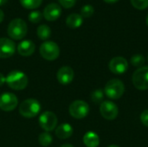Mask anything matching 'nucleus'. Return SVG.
I'll use <instances>...</instances> for the list:
<instances>
[{
    "label": "nucleus",
    "mask_w": 148,
    "mask_h": 147,
    "mask_svg": "<svg viewBox=\"0 0 148 147\" xmlns=\"http://www.w3.org/2000/svg\"><path fill=\"white\" fill-rule=\"evenodd\" d=\"M38 140H39V143H40V145L42 146L47 147L52 143L53 138H52V136H51V134L49 133L44 132V133H42L39 135Z\"/></svg>",
    "instance_id": "obj_21"
},
{
    "label": "nucleus",
    "mask_w": 148,
    "mask_h": 147,
    "mask_svg": "<svg viewBox=\"0 0 148 147\" xmlns=\"http://www.w3.org/2000/svg\"><path fill=\"white\" fill-rule=\"evenodd\" d=\"M131 63L134 67L141 68L145 63V58L142 55H134L131 58Z\"/></svg>",
    "instance_id": "obj_24"
},
{
    "label": "nucleus",
    "mask_w": 148,
    "mask_h": 147,
    "mask_svg": "<svg viewBox=\"0 0 148 147\" xmlns=\"http://www.w3.org/2000/svg\"><path fill=\"white\" fill-rule=\"evenodd\" d=\"M83 143L87 147H98L100 138L95 132H88L83 136Z\"/></svg>",
    "instance_id": "obj_17"
},
{
    "label": "nucleus",
    "mask_w": 148,
    "mask_h": 147,
    "mask_svg": "<svg viewBox=\"0 0 148 147\" xmlns=\"http://www.w3.org/2000/svg\"><path fill=\"white\" fill-rule=\"evenodd\" d=\"M42 15L47 21H50V22L56 21L62 15V8L59 4L51 3L45 7Z\"/></svg>",
    "instance_id": "obj_13"
},
{
    "label": "nucleus",
    "mask_w": 148,
    "mask_h": 147,
    "mask_svg": "<svg viewBox=\"0 0 148 147\" xmlns=\"http://www.w3.org/2000/svg\"><path fill=\"white\" fill-rule=\"evenodd\" d=\"M5 81H6V77L3 74L0 73V87L3 86L5 83Z\"/></svg>",
    "instance_id": "obj_29"
},
{
    "label": "nucleus",
    "mask_w": 148,
    "mask_h": 147,
    "mask_svg": "<svg viewBox=\"0 0 148 147\" xmlns=\"http://www.w3.org/2000/svg\"><path fill=\"white\" fill-rule=\"evenodd\" d=\"M58 2L62 7L69 9V8H72L75 4L76 0H58Z\"/></svg>",
    "instance_id": "obj_27"
},
{
    "label": "nucleus",
    "mask_w": 148,
    "mask_h": 147,
    "mask_svg": "<svg viewBox=\"0 0 148 147\" xmlns=\"http://www.w3.org/2000/svg\"><path fill=\"white\" fill-rule=\"evenodd\" d=\"M18 105L16 96L12 93H3L0 95V109L4 112L14 110Z\"/></svg>",
    "instance_id": "obj_9"
},
{
    "label": "nucleus",
    "mask_w": 148,
    "mask_h": 147,
    "mask_svg": "<svg viewBox=\"0 0 148 147\" xmlns=\"http://www.w3.org/2000/svg\"><path fill=\"white\" fill-rule=\"evenodd\" d=\"M146 22H147V26H148V14H147V19H146Z\"/></svg>",
    "instance_id": "obj_35"
},
{
    "label": "nucleus",
    "mask_w": 148,
    "mask_h": 147,
    "mask_svg": "<svg viewBox=\"0 0 148 147\" xmlns=\"http://www.w3.org/2000/svg\"><path fill=\"white\" fill-rule=\"evenodd\" d=\"M104 92L109 99L118 100L123 95L125 92V86L121 80L113 79L106 84Z\"/></svg>",
    "instance_id": "obj_4"
},
{
    "label": "nucleus",
    "mask_w": 148,
    "mask_h": 147,
    "mask_svg": "<svg viewBox=\"0 0 148 147\" xmlns=\"http://www.w3.org/2000/svg\"><path fill=\"white\" fill-rule=\"evenodd\" d=\"M37 33V36L41 39V40H47L51 36V29L50 28L46 25V24H42L37 28L36 30Z\"/></svg>",
    "instance_id": "obj_19"
},
{
    "label": "nucleus",
    "mask_w": 148,
    "mask_h": 147,
    "mask_svg": "<svg viewBox=\"0 0 148 147\" xmlns=\"http://www.w3.org/2000/svg\"><path fill=\"white\" fill-rule=\"evenodd\" d=\"M74 129L70 124L63 123L58 126L56 129V135L60 139H66L72 136Z\"/></svg>",
    "instance_id": "obj_16"
},
{
    "label": "nucleus",
    "mask_w": 148,
    "mask_h": 147,
    "mask_svg": "<svg viewBox=\"0 0 148 147\" xmlns=\"http://www.w3.org/2000/svg\"><path fill=\"white\" fill-rule=\"evenodd\" d=\"M69 112L73 118L77 120H82L88 114L89 106L87 102L77 100L73 101L69 105Z\"/></svg>",
    "instance_id": "obj_6"
},
{
    "label": "nucleus",
    "mask_w": 148,
    "mask_h": 147,
    "mask_svg": "<svg viewBox=\"0 0 148 147\" xmlns=\"http://www.w3.org/2000/svg\"><path fill=\"white\" fill-rule=\"evenodd\" d=\"M28 31V26L26 23L21 18L13 19L8 26L7 32L9 36L14 40L23 39Z\"/></svg>",
    "instance_id": "obj_2"
},
{
    "label": "nucleus",
    "mask_w": 148,
    "mask_h": 147,
    "mask_svg": "<svg viewBox=\"0 0 148 147\" xmlns=\"http://www.w3.org/2000/svg\"><path fill=\"white\" fill-rule=\"evenodd\" d=\"M108 147H120V146H116V145H111V146H109Z\"/></svg>",
    "instance_id": "obj_34"
},
{
    "label": "nucleus",
    "mask_w": 148,
    "mask_h": 147,
    "mask_svg": "<svg viewBox=\"0 0 148 147\" xmlns=\"http://www.w3.org/2000/svg\"><path fill=\"white\" fill-rule=\"evenodd\" d=\"M132 5L137 10H145L148 8V0H130Z\"/></svg>",
    "instance_id": "obj_26"
},
{
    "label": "nucleus",
    "mask_w": 148,
    "mask_h": 147,
    "mask_svg": "<svg viewBox=\"0 0 148 147\" xmlns=\"http://www.w3.org/2000/svg\"><path fill=\"white\" fill-rule=\"evenodd\" d=\"M140 120L144 126L148 127V109L142 112V113L140 115Z\"/></svg>",
    "instance_id": "obj_28"
},
{
    "label": "nucleus",
    "mask_w": 148,
    "mask_h": 147,
    "mask_svg": "<svg viewBox=\"0 0 148 147\" xmlns=\"http://www.w3.org/2000/svg\"><path fill=\"white\" fill-rule=\"evenodd\" d=\"M7 2H8V0H0V6L4 5Z\"/></svg>",
    "instance_id": "obj_32"
},
{
    "label": "nucleus",
    "mask_w": 148,
    "mask_h": 147,
    "mask_svg": "<svg viewBox=\"0 0 148 147\" xmlns=\"http://www.w3.org/2000/svg\"><path fill=\"white\" fill-rule=\"evenodd\" d=\"M39 125L45 132L53 131L57 126V117L50 111L43 112L39 117Z\"/></svg>",
    "instance_id": "obj_8"
},
{
    "label": "nucleus",
    "mask_w": 148,
    "mask_h": 147,
    "mask_svg": "<svg viewBox=\"0 0 148 147\" xmlns=\"http://www.w3.org/2000/svg\"><path fill=\"white\" fill-rule=\"evenodd\" d=\"M104 98V92L102 89H96L91 94V100L93 102L98 104L100 103Z\"/></svg>",
    "instance_id": "obj_25"
},
{
    "label": "nucleus",
    "mask_w": 148,
    "mask_h": 147,
    "mask_svg": "<svg viewBox=\"0 0 148 147\" xmlns=\"http://www.w3.org/2000/svg\"><path fill=\"white\" fill-rule=\"evenodd\" d=\"M109 69L112 73L116 75L124 74L128 68L127 61L121 56H116L113 58L109 62Z\"/></svg>",
    "instance_id": "obj_11"
},
{
    "label": "nucleus",
    "mask_w": 148,
    "mask_h": 147,
    "mask_svg": "<svg viewBox=\"0 0 148 147\" xmlns=\"http://www.w3.org/2000/svg\"><path fill=\"white\" fill-rule=\"evenodd\" d=\"M3 18H4V14H3V10L0 9V23H2L3 21Z\"/></svg>",
    "instance_id": "obj_31"
},
{
    "label": "nucleus",
    "mask_w": 148,
    "mask_h": 147,
    "mask_svg": "<svg viewBox=\"0 0 148 147\" xmlns=\"http://www.w3.org/2000/svg\"><path fill=\"white\" fill-rule=\"evenodd\" d=\"M16 44L8 38H0V58H9L15 54Z\"/></svg>",
    "instance_id": "obj_12"
},
{
    "label": "nucleus",
    "mask_w": 148,
    "mask_h": 147,
    "mask_svg": "<svg viewBox=\"0 0 148 147\" xmlns=\"http://www.w3.org/2000/svg\"><path fill=\"white\" fill-rule=\"evenodd\" d=\"M36 49L35 43L30 40L22 41L17 46V51L22 56H30Z\"/></svg>",
    "instance_id": "obj_15"
},
{
    "label": "nucleus",
    "mask_w": 148,
    "mask_h": 147,
    "mask_svg": "<svg viewBox=\"0 0 148 147\" xmlns=\"http://www.w3.org/2000/svg\"><path fill=\"white\" fill-rule=\"evenodd\" d=\"M41 111V104L36 99H27L19 106V113L27 119L36 117Z\"/></svg>",
    "instance_id": "obj_3"
},
{
    "label": "nucleus",
    "mask_w": 148,
    "mask_h": 147,
    "mask_svg": "<svg viewBox=\"0 0 148 147\" xmlns=\"http://www.w3.org/2000/svg\"><path fill=\"white\" fill-rule=\"evenodd\" d=\"M74 76H75L74 70L72 69V68L68 66L62 67L57 71L56 74L57 80L59 83L62 85H69V83H71L74 79Z\"/></svg>",
    "instance_id": "obj_14"
},
{
    "label": "nucleus",
    "mask_w": 148,
    "mask_h": 147,
    "mask_svg": "<svg viewBox=\"0 0 148 147\" xmlns=\"http://www.w3.org/2000/svg\"><path fill=\"white\" fill-rule=\"evenodd\" d=\"M19 2L23 8L28 10H34L42 4V0H19Z\"/></svg>",
    "instance_id": "obj_20"
},
{
    "label": "nucleus",
    "mask_w": 148,
    "mask_h": 147,
    "mask_svg": "<svg viewBox=\"0 0 148 147\" xmlns=\"http://www.w3.org/2000/svg\"><path fill=\"white\" fill-rule=\"evenodd\" d=\"M60 147H74L72 145H70V144H64V145H62V146H61Z\"/></svg>",
    "instance_id": "obj_33"
},
{
    "label": "nucleus",
    "mask_w": 148,
    "mask_h": 147,
    "mask_svg": "<svg viewBox=\"0 0 148 147\" xmlns=\"http://www.w3.org/2000/svg\"><path fill=\"white\" fill-rule=\"evenodd\" d=\"M100 112H101V116L104 119L108 120H113L117 118L119 110H118L117 106L114 102L106 101L101 104Z\"/></svg>",
    "instance_id": "obj_10"
},
{
    "label": "nucleus",
    "mask_w": 148,
    "mask_h": 147,
    "mask_svg": "<svg viewBox=\"0 0 148 147\" xmlns=\"http://www.w3.org/2000/svg\"><path fill=\"white\" fill-rule=\"evenodd\" d=\"M83 23V17L80 14H70L66 19V24L70 29H77L82 26Z\"/></svg>",
    "instance_id": "obj_18"
},
{
    "label": "nucleus",
    "mask_w": 148,
    "mask_h": 147,
    "mask_svg": "<svg viewBox=\"0 0 148 147\" xmlns=\"http://www.w3.org/2000/svg\"><path fill=\"white\" fill-rule=\"evenodd\" d=\"M42 16H43V15L42 14L41 11H39V10H34V11H31L29 14L28 18H29V22H31L33 23H38L42 20Z\"/></svg>",
    "instance_id": "obj_23"
},
{
    "label": "nucleus",
    "mask_w": 148,
    "mask_h": 147,
    "mask_svg": "<svg viewBox=\"0 0 148 147\" xmlns=\"http://www.w3.org/2000/svg\"><path fill=\"white\" fill-rule=\"evenodd\" d=\"M27 75L19 70H12L6 76L7 85L14 90H23L28 85Z\"/></svg>",
    "instance_id": "obj_1"
},
{
    "label": "nucleus",
    "mask_w": 148,
    "mask_h": 147,
    "mask_svg": "<svg viewBox=\"0 0 148 147\" xmlns=\"http://www.w3.org/2000/svg\"><path fill=\"white\" fill-rule=\"evenodd\" d=\"M40 55L42 58L48 61H54L59 57L60 49L57 43L52 41H47L40 46Z\"/></svg>",
    "instance_id": "obj_5"
},
{
    "label": "nucleus",
    "mask_w": 148,
    "mask_h": 147,
    "mask_svg": "<svg viewBox=\"0 0 148 147\" xmlns=\"http://www.w3.org/2000/svg\"><path fill=\"white\" fill-rule=\"evenodd\" d=\"M104 2H106L107 3H109V4H112V3H117L119 0H103Z\"/></svg>",
    "instance_id": "obj_30"
},
{
    "label": "nucleus",
    "mask_w": 148,
    "mask_h": 147,
    "mask_svg": "<svg viewBox=\"0 0 148 147\" xmlns=\"http://www.w3.org/2000/svg\"><path fill=\"white\" fill-rule=\"evenodd\" d=\"M134 86L139 90L148 89V67L143 66L139 68L133 75Z\"/></svg>",
    "instance_id": "obj_7"
},
{
    "label": "nucleus",
    "mask_w": 148,
    "mask_h": 147,
    "mask_svg": "<svg viewBox=\"0 0 148 147\" xmlns=\"http://www.w3.org/2000/svg\"><path fill=\"white\" fill-rule=\"evenodd\" d=\"M147 60H148V56H147Z\"/></svg>",
    "instance_id": "obj_36"
},
{
    "label": "nucleus",
    "mask_w": 148,
    "mask_h": 147,
    "mask_svg": "<svg viewBox=\"0 0 148 147\" xmlns=\"http://www.w3.org/2000/svg\"><path fill=\"white\" fill-rule=\"evenodd\" d=\"M95 13V9L92 5L90 4H86L82 7L81 9V16L85 18H88L93 16Z\"/></svg>",
    "instance_id": "obj_22"
}]
</instances>
